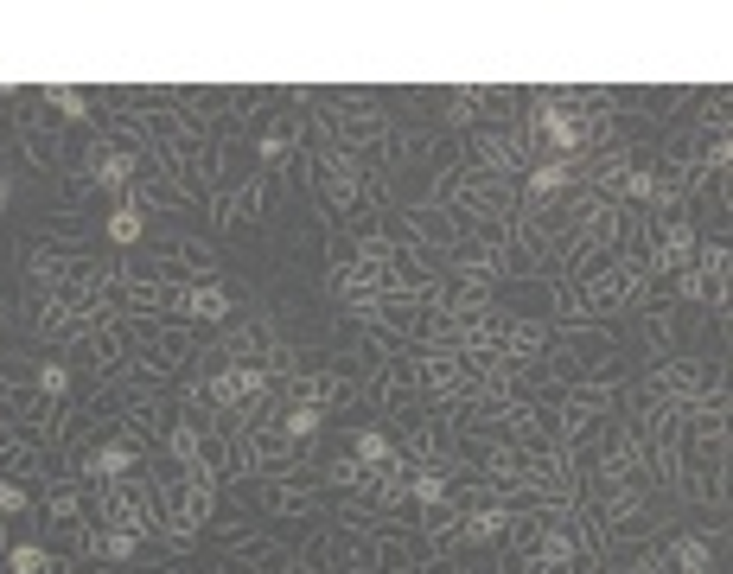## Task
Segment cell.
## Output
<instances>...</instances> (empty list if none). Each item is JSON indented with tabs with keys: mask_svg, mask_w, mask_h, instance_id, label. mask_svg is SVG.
<instances>
[{
	"mask_svg": "<svg viewBox=\"0 0 733 574\" xmlns=\"http://www.w3.org/2000/svg\"><path fill=\"white\" fill-rule=\"evenodd\" d=\"M39 390H45V396H64V390H70V377H64L58 364H45V371H39Z\"/></svg>",
	"mask_w": 733,
	"mask_h": 574,
	"instance_id": "obj_11",
	"label": "cell"
},
{
	"mask_svg": "<svg viewBox=\"0 0 733 574\" xmlns=\"http://www.w3.org/2000/svg\"><path fill=\"white\" fill-rule=\"evenodd\" d=\"M20 505H26V491L13 479H0V511H20Z\"/></svg>",
	"mask_w": 733,
	"mask_h": 574,
	"instance_id": "obj_15",
	"label": "cell"
},
{
	"mask_svg": "<svg viewBox=\"0 0 733 574\" xmlns=\"http://www.w3.org/2000/svg\"><path fill=\"white\" fill-rule=\"evenodd\" d=\"M7 568H13V574H58V555H45L39 543H20V549L7 555Z\"/></svg>",
	"mask_w": 733,
	"mask_h": 574,
	"instance_id": "obj_2",
	"label": "cell"
},
{
	"mask_svg": "<svg viewBox=\"0 0 733 574\" xmlns=\"http://www.w3.org/2000/svg\"><path fill=\"white\" fill-rule=\"evenodd\" d=\"M313 427H319V408H313V402H300V408H287V435H293V441H307V435H313Z\"/></svg>",
	"mask_w": 733,
	"mask_h": 574,
	"instance_id": "obj_6",
	"label": "cell"
},
{
	"mask_svg": "<svg viewBox=\"0 0 733 574\" xmlns=\"http://www.w3.org/2000/svg\"><path fill=\"white\" fill-rule=\"evenodd\" d=\"M103 549H109V555H115V561H128V555H134V530H115V536H109V543H103Z\"/></svg>",
	"mask_w": 733,
	"mask_h": 574,
	"instance_id": "obj_13",
	"label": "cell"
},
{
	"mask_svg": "<svg viewBox=\"0 0 733 574\" xmlns=\"http://www.w3.org/2000/svg\"><path fill=\"white\" fill-rule=\"evenodd\" d=\"M542 134L555 140V148H574V121L568 115H542Z\"/></svg>",
	"mask_w": 733,
	"mask_h": 574,
	"instance_id": "obj_9",
	"label": "cell"
},
{
	"mask_svg": "<svg viewBox=\"0 0 733 574\" xmlns=\"http://www.w3.org/2000/svg\"><path fill=\"white\" fill-rule=\"evenodd\" d=\"M561 185H568V160H542V166L530 173V192H536V198H549V192H561Z\"/></svg>",
	"mask_w": 733,
	"mask_h": 574,
	"instance_id": "obj_4",
	"label": "cell"
},
{
	"mask_svg": "<svg viewBox=\"0 0 733 574\" xmlns=\"http://www.w3.org/2000/svg\"><path fill=\"white\" fill-rule=\"evenodd\" d=\"M676 561H683L689 574H708V549H702V543H676Z\"/></svg>",
	"mask_w": 733,
	"mask_h": 574,
	"instance_id": "obj_10",
	"label": "cell"
},
{
	"mask_svg": "<svg viewBox=\"0 0 733 574\" xmlns=\"http://www.w3.org/2000/svg\"><path fill=\"white\" fill-rule=\"evenodd\" d=\"M51 109H64V115H84V96H77V90H51Z\"/></svg>",
	"mask_w": 733,
	"mask_h": 574,
	"instance_id": "obj_14",
	"label": "cell"
},
{
	"mask_svg": "<svg viewBox=\"0 0 733 574\" xmlns=\"http://www.w3.org/2000/svg\"><path fill=\"white\" fill-rule=\"evenodd\" d=\"M357 460H363V466H383V460H389V441L377 435V427H363V435H357Z\"/></svg>",
	"mask_w": 733,
	"mask_h": 574,
	"instance_id": "obj_5",
	"label": "cell"
},
{
	"mask_svg": "<svg viewBox=\"0 0 733 574\" xmlns=\"http://www.w3.org/2000/svg\"><path fill=\"white\" fill-rule=\"evenodd\" d=\"M84 466H90L96 479H121V472L134 466V453H128V447H96V453L84 460Z\"/></svg>",
	"mask_w": 733,
	"mask_h": 574,
	"instance_id": "obj_3",
	"label": "cell"
},
{
	"mask_svg": "<svg viewBox=\"0 0 733 574\" xmlns=\"http://www.w3.org/2000/svg\"><path fill=\"white\" fill-rule=\"evenodd\" d=\"M192 319H204V326H217V319H230V300L224 294H217V287H192V294L179 300Z\"/></svg>",
	"mask_w": 733,
	"mask_h": 574,
	"instance_id": "obj_1",
	"label": "cell"
},
{
	"mask_svg": "<svg viewBox=\"0 0 733 574\" xmlns=\"http://www.w3.org/2000/svg\"><path fill=\"white\" fill-rule=\"evenodd\" d=\"M415 498H421V505H440V498H447V479H440V472H421V479H415Z\"/></svg>",
	"mask_w": 733,
	"mask_h": 574,
	"instance_id": "obj_8",
	"label": "cell"
},
{
	"mask_svg": "<svg viewBox=\"0 0 733 574\" xmlns=\"http://www.w3.org/2000/svg\"><path fill=\"white\" fill-rule=\"evenodd\" d=\"M497 530H504V517H497V511H478V517H472V536H478V543H485V536H497Z\"/></svg>",
	"mask_w": 733,
	"mask_h": 574,
	"instance_id": "obj_12",
	"label": "cell"
},
{
	"mask_svg": "<svg viewBox=\"0 0 733 574\" xmlns=\"http://www.w3.org/2000/svg\"><path fill=\"white\" fill-rule=\"evenodd\" d=\"M109 237H115V243H134V237H140V211H115V218H109Z\"/></svg>",
	"mask_w": 733,
	"mask_h": 574,
	"instance_id": "obj_7",
	"label": "cell"
}]
</instances>
